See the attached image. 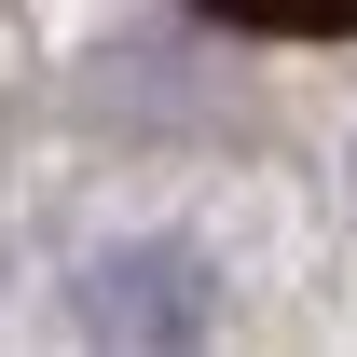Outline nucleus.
<instances>
[{"instance_id":"1","label":"nucleus","mask_w":357,"mask_h":357,"mask_svg":"<svg viewBox=\"0 0 357 357\" xmlns=\"http://www.w3.org/2000/svg\"><path fill=\"white\" fill-rule=\"evenodd\" d=\"M83 330L192 344V330H206V261H192V248H110V261H83Z\"/></svg>"},{"instance_id":"2","label":"nucleus","mask_w":357,"mask_h":357,"mask_svg":"<svg viewBox=\"0 0 357 357\" xmlns=\"http://www.w3.org/2000/svg\"><path fill=\"white\" fill-rule=\"evenodd\" d=\"M220 28H261V42H357V0H192Z\"/></svg>"}]
</instances>
